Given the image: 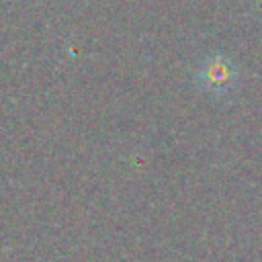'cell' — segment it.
<instances>
[{
  "label": "cell",
  "instance_id": "cell-1",
  "mask_svg": "<svg viewBox=\"0 0 262 262\" xmlns=\"http://www.w3.org/2000/svg\"><path fill=\"white\" fill-rule=\"evenodd\" d=\"M237 80V68L235 63L225 57V55H211L203 61V66L196 72V82L201 88L213 92V94H221L233 88Z\"/></svg>",
  "mask_w": 262,
  "mask_h": 262
}]
</instances>
